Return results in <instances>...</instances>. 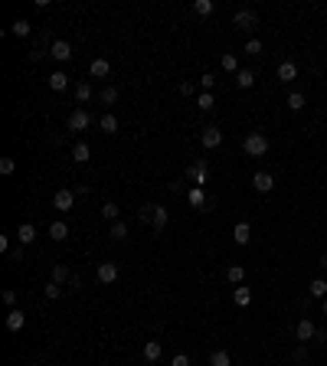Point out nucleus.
Instances as JSON below:
<instances>
[{
	"label": "nucleus",
	"instance_id": "41",
	"mask_svg": "<svg viewBox=\"0 0 327 366\" xmlns=\"http://www.w3.org/2000/svg\"><path fill=\"white\" fill-rule=\"evenodd\" d=\"M245 52H249V56H259V52H262V43H259V40H249V43H245Z\"/></svg>",
	"mask_w": 327,
	"mask_h": 366
},
{
	"label": "nucleus",
	"instance_id": "10",
	"mask_svg": "<svg viewBox=\"0 0 327 366\" xmlns=\"http://www.w3.org/2000/svg\"><path fill=\"white\" fill-rule=\"evenodd\" d=\"M23 324H26V314L20 307H10V314H7V330L16 334V330H23Z\"/></svg>",
	"mask_w": 327,
	"mask_h": 366
},
{
	"label": "nucleus",
	"instance_id": "16",
	"mask_svg": "<svg viewBox=\"0 0 327 366\" xmlns=\"http://www.w3.org/2000/svg\"><path fill=\"white\" fill-rule=\"evenodd\" d=\"M233 301H236L239 307H249V304H252V288H242V284H239V288L233 291Z\"/></svg>",
	"mask_w": 327,
	"mask_h": 366
},
{
	"label": "nucleus",
	"instance_id": "14",
	"mask_svg": "<svg viewBox=\"0 0 327 366\" xmlns=\"http://www.w3.org/2000/svg\"><path fill=\"white\" fill-rule=\"evenodd\" d=\"M16 239H20V245H30L33 239H36V226H33V222H23L20 232H16Z\"/></svg>",
	"mask_w": 327,
	"mask_h": 366
},
{
	"label": "nucleus",
	"instance_id": "3",
	"mask_svg": "<svg viewBox=\"0 0 327 366\" xmlns=\"http://www.w3.org/2000/svg\"><path fill=\"white\" fill-rule=\"evenodd\" d=\"M200 144L206 150H216L219 144H223V131H219V128H203L200 131Z\"/></svg>",
	"mask_w": 327,
	"mask_h": 366
},
{
	"label": "nucleus",
	"instance_id": "17",
	"mask_svg": "<svg viewBox=\"0 0 327 366\" xmlns=\"http://www.w3.org/2000/svg\"><path fill=\"white\" fill-rule=\"evenodd\" d=\"M144 360H147V363H157V360H161V340H147V343H144Z\"/></svg>",
	"mask_w": 327,
	"mask_h": 366
},
{
	"label": "nucleus",
	"instance_id": "46",
	"mask_svg": "<svg viewBox=\"0 0 327 366\" xmlns=\"http://www.w3.org/2000/svg\"><path fill=\"white\" fill-rule=\"evenodd\" d=\"M317 265H321V268H327V255H321V262H317Z\"/></svg>",
	"mask_w": 327,
	"mask_h": 366
},
{
	"label": "nucleus",
	"instance_id": "29",
	"mask_svg": "<svg viewBox=\"0 0 327 366\" xmlns=\"http://www.w3.org/2000/svg\"><path fill=\"white\" fill-rule=\"evenodd\" d=\"M307 291H311L314 298H327V281H324V278H314V281H311V288H307Z\"/></svg>",
	"mask_w": 327,
	"mask_h": 366
},
{
	"label": "nucleus",
	"instance_id": "8",
	"mask_svg": "<svg viewBox=\"0 0 327 366\" xmlns=\"http://www.w3.org/2000/svg\"><path fill=\"white\" fill-rule=\"evenodd\" d=\"M295 337H298V340H301V343H307V340H314V337H317V327L311 324V320H298V327H295Z\"/></svg>",
	"mask_w": 327,
	"mask_h": 366
},
{
	"label": "nucleus",
	"instance_id": "11",
	"mask_svg": "<svg viewBox=\"0 0 327 366\" xmlns=\"http://www.w3.org/2000/svg\"><path fill=\"white\" fill-rule=\"evenodd\" d=\"M278 79H281V82H295V79H298V66L291 59L278 62Z\"/></svg>",
	"mask_w": 327,
	"mask_h": 366
},
{
	"label": "nucleus",
	"instance_id": "19",
	"mask_svg": "<svg viewBox=\"0 0 327 366\" xmlns=\"http://www.w3.org/2000/svg\"><path fill=\"white\" fill-rule=\"evenodd\" d=\"M242 278H245V268H242V265H229V268H226V281H229V284H242Z\"/></svg>",
	"mask_w": 327,
	"mask_h": 366
},
{
	"label": "nucleus",
	"instance_id": "44",
	"mask_svg": "<svg viewBox=\"0 0 327 366\" xmlns=\"http://www.w3.org/2000/svg\"><path fill=\"white\" fill-rule=\"evenodd\" d=\"M4 301L13 307V304H16V291H10V288H7V291H4Z\"/></svg>",
	"mask_w": 327,
	"mask_h": 366
},
{
	"label": "nucleus",
	"instance_id": "6",
	"mask_svg": "<svg viewBox=\"0 0 327 366\" xmlns=\"http://www.w3.org/2000/svg\"><path fill=\"white\" fill-rule=\"evenodd\" d=\"M69 131H85L88 124H92V118H88V111H82V108H75L72 114H69Z\"/></svg>",
	"mask_w": 327,
	"mask_h": 366
},
{
	"label": "nucleus",
	"instance_id": "20",
	"mask_svg": "<svg viewBox=\"0 0 327 366\" xmlns=\"http://www.w3.org/2000/svg\"><path fill=\"white\" fill-rule=\"evenodd\" d=\"M236 85H239V88H252V85H255V72H252V69H239Z\"/></svg>",
	"mask_w": 327,
	"mask_h": 366
},
{
	"label": "nucleus",
	"instance_id": "38",
	"mask_svg": "<svg viewBox=\"0 0 327 366\" xmlns=\"http://www.w3.org/2000/svg\"><path fill=\"white\" fill-rule=\"evenodd\" d=\"M102 102H105V105H114V102H118V88H114V85L102 88Z\"/></svg>",
	"mask_w": 327,
	"mask_h": 366
},
{
	"label": "nucleus",
	"instance_id": "30",
	"mask_svg": "<svg viewBox=\"0 0 327 366\" xmlns=\"http://www.w3.org/2000/svg\"><path fill=\"white\" fill-rule=\"evenodd\" d=\"M10 33H13V36H30V23H26V20H13Z\"/></svg>",
	"mask_w": 327,
	"mask_h": 366
},
{
	"label": "nucleus",
	"instance_id": "28",
	"mask_svg": "<svg viewBox=\"0 0 327 366\" xmlns=\"http://www.w3.org/2000/svg\"><path fill=\"white\" fill-rule=\"evenodd\" d=\"M187 200H190V206H203V203H206V193H203V186H193Z\"/></svg>",
	"mask_w": 327,
	"mask_h": 366
},
{
	"label": "nucleus",
	"instance_id": "40",
	"mask_svg": "<svg viewBox=\"0 0 327 366\" xmlns=\"http://www.w3.org/2000/svg\"><path fill=\"white\" fill-rule=\"evenodd\" d=\"M154 209H157V206H141L138 219H141V222H154Z\"/></svg>",
	"mask_w": 327,
	"mask_h": 366
},
{
	"label": "nucleus",
	"instance_id": "12",
	"mask_svg": "<svg viewBox=\"0 0 327 366\" xmlns=\"http://www.w3.org/2000/svg\"><path fill=\"white\" fill-rule=\"evenodd\" d=\"M88 72H92V79H105V75L111 72V62L99 56V59H92V66H88Z\"/></svg>",
	"mask_w": 327,
	"mask_h": 366
},
{
	"label": "nucleus",
	"instance_id": "36",
	"mask_svg": "<svg viewBox=\"0 0 327 366\" xmlns=\"http://www.w3.org/2000/svg\"><path fill=\"white\" fill-rule=\"evenodd\" d=\"M43 294H46V298H49V301H56V298H59V294H63V284H56V281H49V284H46V288H43Z\"/></svg>",
	"mask_w": 327,
	"mask_h": 366
},
{
	"label": "nucleus",
	"instance_id": "35",
	"mask_svg": "<svg viewBox=\"0 0 327 366\" xmlns=\"http://www.w3.org/2000/svg\"><path fill=\"white\" fill-rule=\"evenodd\" d=\"M111 239H118V242L128 239V226H125V222H111Z\"/></svg>",
	"mask_w": 327,
	"mask_h": 366
},
{
	"label": "nucleus",
	"instance_id": "31",
	"mask_svg": "<svg viewBox=\"0 0 327 366\" xmlns=\"http://www.w3.org/2000/svg\"><path fill=\"white\" fill-rule=\"evenodd\" d=\"M118 213H121V209H118V203H111V200L102 206V216H105V219H111V222H118Z\"/></svg>",
	"mask_w": 327,
	"mask_h": 366
},
{
	"label": "nucleus",
	"instance_id": "18",
	"mask_svg": "<svg viewBox=\"0 0 327 366\" xmlns=\"http://www.w3.org/2000/svg\"><path fill=\"white\" fill-rule=\"evenodd\" d=\"M49 88H52V92H66V88H69V75L66 72H52L49 75Z\"/></svg>",
	"mask_w": 327,
	"mask_h": 366
},
{
	"label": "nucleus",
	"instance_id": "22",
	"mask_svg": "<svg viewBox=\"0 0 327 366\" xmlns=\"http://www.w3.org/2000/svg\"><path fill=\"white\" fill-rule=\"evenodd\" d=\"M88 157H92V147H88V144H75L72 147V160H75V164H85Z\"/></svg>",
	"mask_w": 327,
	"mask_h": 366
},
{
	"label": "nucleus",
	"instance_id": "42",
	"mask_svg": "<svg viewBox=\"0 0 327 366\" xmlns=\"http://www.w3.org/2000/svg\"><path fill=\"white\" fill-rule=\"evenodd\" d=\"M200 85H203V92H213L216 79H213V75H203V79H200Z\"/></svg>",
	"mask_w": 327,
	"mask_h": 366
},
{
	"label": "nucleus",
	"instance_id": "1",
	"mask_svg": "<svg viewBox=\"0 0 327 366\" xmlns=\"http://www.w3.org/2000/svg\"><path fill=\"white\" fill-rule=\"evenodd\" d=\"M242 147H245V154H249V157H262L265 150H268V138L259 134V131H252V134H245Z\"/></svg>",
	"mask_w": 327,
	"mask_h": 366
},
{
	"label": "nucleus",
	"instance_id": "32",
	"mask_svg": "<svg viewBox=\"0 0 327 366\" xmlns=\"http://www.w3.org/2000/svg\"><path fill=\"white\" fill-rule=\"evenodd\" d=\"M288 108H291V111H301V108H304V95H301V92H291V95H288Z\"/></svg>",
	"mask_w": 327,
	"mask_h": 366
},
{
	"label": "nucleus",
	"instance_id": "25",
	"mask_svg": "<svg viewBox=\"0 0 327 366\" xmlns=\"http://www.w3.org/2000/svg\"><path fill=\"white\" fill-rule=\"evenodd\" d=\"M197 105L203 111H213L216 108V98H213V92H200V98H197Z\"/></svg>",
	"mask_w": 327,
	"mask_h": 366
},
{
	"label": "nucleus",
	"instance_id": "27",
	"mask_svg": "<svg viewBox=\"0 0 327 366\" xmlns=\"http://www.w3.org/2000/svg\"><path fill=\"white\" fill-rule=\"evenodd\" d=\"M219 62H223V69H226V72H236V75H239V59H236L233 52H226V56L219 59Z\"/></svg>",
	"mask_w": 327,
	"mask_h": 366
},
{
	"label": "nucleus",
	"instance_id": "21",
	"mask_svg": "<svg viewBox=\"0 0 327 366\" xmlns=\"http://www.w3.org/2000/svg\"><path fill=\"white\" fill-rule=\"evenodd\" d=\"M49 239H56V242L69 239V226H66V222H52V226H49Z\"/></svg>",
	"mask_w": 327,
	"mask_h": 366
},
{
	"label": "nucleus",
	"instance_id": "37",
	"mask_svg": "<svg viewBox=\"0 0 327 366\" xmlns=\"http://www.w3.org/2000/svg\"><path fill=\"white\" fill-rule=\"evenodd\" d=\"M209 366H229V353L226 350H216L213 356H209Z\"/></svg>",
	"mask_w": 327,
	"mask_h": 366
},
{
	"label": "nucleus",
	"instance_id": "5",
	"mask_svg": "<svg viewBox=\"0 0 327 366\" xmlns=\"http://www.w3.org/2000/svg\"><path fill=\"white\" fill-rule=\"evenodd\" d=\"M49 56L56 59V62H69V59H72V46H69L66 40H56V43L49 46Z\"/></svg>",
	"mask_w": 327,
	"mask_h": 366
},
{
	"label": "nucleus",
	"instance_id": "26",
	"mask_svg": "<svg viewBox=\"0 0 327 366\" xmlns=\"http://www.w3.org/2000/svg\"><path fill=\"white\" fill-rule=\"evenodd\" d=\"M52 281H56V284H63V281H72V272H69L66 265H56V268H52Z\"/></svg>",
	"mask_w": 327,
	"mask_h": 366
},
{
	"label": "nucleus",
	"instance_id": "7",
	"mask_svg": "<svg viewBox=\"0 0 327 366\" xmlns=\"http://www.w3.org/2000/svg\"><path fill=\"white\" fill-rule=\"evenodd\" d=\"M72 203H75V193L72 190H56V196H52V206L63 209V213L72 209Z\"/></svg>",
	"mask_w": 327,
	"mask_h": 366
},
{
	"label": "nucleus",
	"instance_id": "9",
	"mask_svg": "<svg viewBox=\"0 0 327 366\" xmlns=\"http://www.w3.org/2000/svg\"><path fill=\"white\" fill-rule=\"evenodd\" d=\"M252 186H255L259 193H272V186H275V177L265 174V170H259V174L252 177Z\"/></svg>",
	"mask_w": 327,
	"mask_h": 366
},
{
	"label": "nucleus",
	"instance_id": "24",
	"mask_svg": "<svg viewBox=\"0 0 327 366\" xmlns=\"http://www.w3.org/2000/svg\"><path fill=\"white\" fill-rule=\"evenodd\" d=\"M216 7H213V0H193V13H200V16H209Z\"/></svg>",
	"mask_w": 327,
	"mask_h": 366
},
{
	"label": "nucleus",
	"instance_id": "43",
	"mask_svg": "<svg viewBox=\"0 0 327 366\" xmlns=\"http://www.w3.org/2000/svg\"><path fill=\"white\" fill-rule=\"evenodd\" d=\"M170 366H190V356H187V353H177Z\"/></svg>",
	"mask_w": 327,
	"mask_h": 366
},
{
	"label": "nucleus",
	"instance_id": "39",
	"mask_svg": "<svg viewBox=\"0 0 327 366\" xmlns=\"http://www.w3.org/2000/svg\"><path fill=\"white\" fill-rule=\"evenodd\" d=\"M75 98H79V102H88V98H92V85H88V82L75 85Z\"/></svg>",
	"mask_w": 327,
	"mask_h": 366
},
{
	"label": "nucleus",
	"instance_id": "47",
	"mask_svg": "<svg viewBox=\"0 0 327 366\" xmlns=\"http://www.w3.org/2000/svg\"><path fill=\"white\" fill-rule=\"evenodd\" d=\"M324 314H327V298H324Z\"/></svg>",
	"mask_w": 327,
	"mask_h": 366
},
{
	"label": "nucleus",
	"instance_id": "33",
	"mask_svg": "<svg viewBox=\"0 0 327 366\" xmlns=\"http://www.w3.org/2000/svg\"><path fill=\"white\" fill-rule=\"evenodd\" d=\"M164 226H167V209H164V206H157V209H154V229L161 232Z\"/></svg>",
	"mask_w": 327,
	"mask_h": 366
},
{
	"label": "nucleus",
	"instance_id": "45",
	"mask_svg": "<svg viewBox=\"0 0 327 366\" xmlns=\"http://www.w3.org/2000/svg\"><path fill=\"white\" fill-rule=\"evenodd\" d=\"M10 258H13V262H23V245H20V248H13Z\"/></svg>",
	"mask_w": 327,
	"mask_h": 366
},
{
	"label": "nucleus",
	"instance_id": "23",
	"mask_svg": "<svg viewBox=\"0 0 327 366\" xmlns=\"http://www.w3.org/2000/svg\"><path fill=\"white\" fill-rule=\"evenodd\" d=\"M99 128L105 131V134H114V131H118V118H114V114H102Z\"/></svg>",
	"mask_w": 327,
	"mask_h": 366
},
{
	"label": "nucleus",
	"instance_id": "4",
	"mask_svg": "<svg viewBox=\"0 0 327 366\" xmlns=\"http://www.w3.org/2000/svg\"><path fill=\"white\" fill-rule=\"evenodd\" d=\"M95 278H99V284H111V281H118V265H114V262H102V265H99V272H95Z\"/></svg>",
	"mask_w": 327,
	"mask_h": 366
},
{
	"label": "nucleus",
	"instance_id": "13",
	"mask_svg": "<svg viewBox=\"0 0 327 366\" xmlns=\"http://www.w3.org/2000/svg\"><path fill=\"white\" fill-rule=\"evenodd\" d=\"M233 239H236L239 245H249V239H252V226H249V222H236Z\"/></svg>",
	"mask_w": 327,
	"mask_h": 366
},
{
	"label": "nucleus",
	"instance_id": "2",
	"mask_svg": "<svg viewBox=\"0 0 327 366\" xmlns=\"http://www.w3.org/2000/svg\"><path fill=\"white\" fill-rule=\"evenodd\" d=\"M206 177H209L206 160H193V164L187 167V180H190L193 186H203V183H206Z\"/></svg>",
	"mask_w": 327,
	"mask_h": 366
},
{
	"label": "nucleus",
	"instance_id": "15",
	"mask_svg": "<svg viewBox=\"0 0 327 366\" xmlns=\"http://www.w3.org/2000/svg\"><path fill=\"white\" fill-rule=\"evenodd\" d=\"M233 23L239 26V30H252V26H255V13H252V10H239Z\"/></svg>",
	"mask_w": 327,
	"mask_h": 366
},
{
	"label": "nucleus",
	"instance_id": "34",
	"mask_svg": "<svg viewBox=\"0 0 327 366\" xmlns=\"http://www.w3.org/2000/svg\"><path fill=\"white\" fill-rule=\"evenodd\" d=\"M13 170H16V160H13V157H0V174L10 177Z\"/></svg>",
	"mask_w": 327,
	"mask_h": 366
}]
</instances>
